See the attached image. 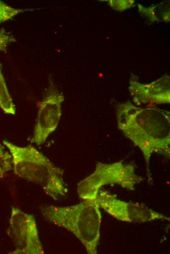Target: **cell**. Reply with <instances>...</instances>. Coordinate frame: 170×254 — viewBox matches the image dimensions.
Here are the masks:
<instances>
[{
    "label": "cell",
    "instance_id": "6da1fadb",
    "mask_svg": "<svg viewBox=\"0 0 170 254\" xmlns=\"http://www.w3.org/2000/svg\"><path fill=\"white\" fill-rule=\"evenodd\" d=\"M116 116L118 128L142 152L148 182L151 183V156L157 153L170 158V112L155 106L144 108L126 102L118 105Z\"/></svg>",
    "mask_w": 170,
    "mask_h": 254
},
{
    "label": "cell",
    "instance_id": "7a4b0ae2",
    "mask_svg": "<svg viewBox=\"0 0 170 254\" xmlns=\"http://www.w3.org/2000/svg\"><path fill=\"white\" fill-rule=\"evenodd\" d=\"M40 210L46 220L77 238L87 254H97L102 215L95 201L83 200L68 206H44Z\"/></svg>",
    "mask_w": 170,
    "mask_h": 254
},
{
    "label": "cell",
    "instance_id": "3957f363",
    "mask_svg": "<svg viewBox=\"0 0 170 254\" xmlns=\"http://www.w3.org/2000/svg\"><path fill=\"white\" fill-rule=\"evenodd\" d=\"M3 144L10 152L17 177L39 185L54 200L65 196L68 190L62 169L32 145L21 147L6 140L3 141Z\"/></svg>",
    "mask_w": 170,
    "mask_h": 254
},
{
    "label": "cell",
    "instance_id": "277c9868",
    "mask_svg": "<svg viewBox=\"0 0 170 254\" xmlns=\"http://www.w3.org/2000/svg\"><path fill=\"white\" fill-rule=\"evenodd\" d=\"M143 180L136 173L133 163H125L123 160L111 163L98 162L94 171L79 183L77 192L83 200L95 201L104 186L115 184L133 190Z\"/></svg>",
    "mask_w": 170,
    "mask_h": 254
},
{
    "label": "cell",
    "instance_id": "5b68a950",
    "mask_svg": "<svg viewBox=\"0 0 170 254\" xmlns=\"http://www.w3.org/2000/svg\"><path fill=\"white\" fill-rule=\"evenodd\" d=\"M7 233L15 246L9 254H43L34 216L13 207L11 211Z\"/></svg>",
    "mask_w": 170,
    "mask_h": 254
},
{
    "label": "cell",
    "instance_id": "8992f818",
    "mask_svg": "<svg viewBox=\"0 0 170 254\" xmlns=\"http://www.w3.org/2000/svg\"><path fill=\"white\" fill-rule=\"evenodd\" d=\"M95 201L100 209L123 222L143 223L157 220H170L169 217L144 204L121 200L116 194L106 190H100Z\"/></svg>",
    "mask_w": 170,
    "mask_h": 254
},
{
    "label": "cell",
    "instance_id": "52a82bcc",
    "mask_svg": "<svg viewBox=\"0 0 170 254\" xmlns=\"http://www.w3.org/2000/svg\"><path fill=\"white\" fill-rule=\"evenodd\" d=\"M64 96L50 86L39 104V108L31 142L38 146L43 144L56 129L62 115Z\"/></svg>",
    "mask_w": 170,
    "mask_h": 254
},
{
    "label": "cell",
    "instance_id": "ba28073f",
    "mask_svg": "<svg viewBox=\"0 0 170 254\" xmlns=\"http://www.w3.org/2000/svg\"><path fill=\"white\" fill-rule=\"evenodd\" d=\"M129 90L133 101L137 106L144 104L170 103V77L164 76L149 84L140 83L136 77L129 81Z\"/></svg>",
    "mask_w": 170,
    "mask_h": 254
},
{
    "label": "cell",
    "instance_id": "9c48e42d",
    "mask_svg": "<svg viewBox=\"0 0 170 254\" xmlns=\"http://www.w3.org/2000/svg\"><path fill=\"white\" fill-rule=\"evenodd\" d=\"M0 108L7 114L14 115L16 112L15 106L8 90L0 67Z\"/></svg>",
    "mask_w": 170,
    "mask_h": 254
},
{
    "label": "cell",
    "instance_id": "30bf717a",
    "mask_svg": "<svg viewBox=\"0 0 170 254\" xmlns=\"http://www.w3.org/2000/svg\"><path fill=\"white\" fill-rule=\"evenodd\" d=\"M29 10L33 9L15 8L0 0V23L12 19L21 13Z\"/></svg>",
    "mask_w": 170,
    "mask_h": 254
},
{
    "label": "cell",
    "instance_id": "8fae6325",
    "mask_svg": "<svg viewBox=\"0 0 170 254\" xmlns=\"http://www.w3.org/2000/svg\"><path fill=\"white\" fill-rule=\"evenodd\" d=\"M12 168L11 155L0 143V180Z\"/></svg>",
    "mask_w": 170,
    "mask_h": 254
},
{
    "label": "cell",
    "instance_id": "7c38bea8",
    "mask_svg": "<svg viewBox=\"0 0 170 254\" xmlns=\"http://www.w3.org/2000/svg\"><path fill=\"white\" fill-rule=\"evenodd\" d=\"M16 42L14 38L6 32L4 29L0 30V51L6 52L8 45Z\"/></svg>",
    "mask_w": 170,
    "mask_h": 254
}]
</instances>
